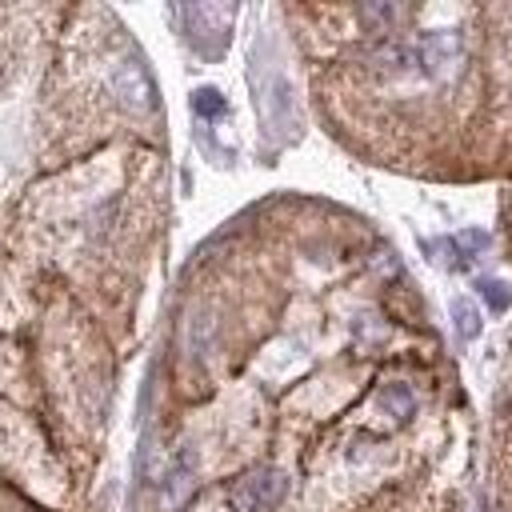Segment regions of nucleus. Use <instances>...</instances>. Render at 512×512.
Masks as SVG:
<instances>
[{"mask_svg": "<svg viewBox=\"0 0 512 512\" xmlns=\"http://www.w3.org/2000/svg\"><path fill=\"white\" fill-rule=\"evenodd\" d=\"M460 64H464V44L448 28L424 32L420 44L412 48V68H420L428 80H448V76H456Z\"/></svg>", "mask_w": 512, "mask_h": 512, "instance_id": "obj_1", "label": "nucleus"}, {"mask_svg": "<svg viewBox=\"0 0 512 512\" xmlns=\"http://www.w3.org/2000/svg\"><path fill=\"white\" fill-rule=\"evenodd\" d=\"M112 92H116L120 104L132 108V112L156 108V84H152L148 68H144L136 56H124V60L112 64Z\"/></svg>", "mask_w": 512, "mask_h": 512, "instance_id": "obj_2", "label": "nucleus"}, {"mask_svg": "<svg viewBox=\"0 0 512 512\" xmlns=\"http://www.w3.org/2000/svg\"><path fill=\"white\" fill-rule=\"evenodd\" d=\"M284 496V476L276 468H256L232 488V508L236 512H268Z\"/></svg>", "mask_w": 512, "mask_h": 512, "instance_id": "obj_3", "label": "nucleus"}, {"mask_svg": "<svg viewBox=\"0 0 512 512\" xmlns=\"http://www.w3.org/2000/svg\"><path fill=\"white\" fill-rule=\"evenodd\" d=\"M292 92H288V80L280 76V72H272V84L260 92V112H264V120L276 128V132H284L288 128V100Z\"/></svg>", "mask_w": 512, "mask_h": 512, "instance_id": "obj_4", "label": "nucleus"}, {"mask_svg": "<svg viewBox=\"0 0 512 512\" xmlns=\"http://www.w3.org/2000/svg\"><path fill=\"white\" fill-rule=\"evenodd\" d=\"M392 420H408L412 412H416V396H412V388L408 384H388L384 392H380V400H376Z\"/></svg>", "mask_w": 512, "mask_h": 512, "instance_id": "obj_5", "label": "nucleus"}, {"mask_svg": "<svg viewBox=\"0 0 512 512\" xmlns=\"http://www.w3.org/2000/svg\"><path fill=\"white\" fill-rule=\"evenodd\" d=\"M452 320H456L460 340H472L480 332V308L472 300H452Z\"/></svg>", "mask_w": 512, "mask_h": 512, "instance_id": "obj_6", "label": "nucleus"}, {"mask_svg": "<svg viewBox=\"0 0 512 512\" xmlns=\"http://www.w3.org/2000/svg\"><path fill=\"white\" fill-rule=\"evenodd\" d=\"M192 112L204 116V120L224 116V96H220L216 88H196V92H192Z\"/></svg>", "mask_w": 512, "mask_h": 512, "instance_id": "obj_7", "label": "nucleus"}, {"mask_svg": "<svg viewBox=\"0 0 512 512\" xmlns=\"http://www.w3.org/2000/svg\"><path fill=\"white\" fill-rule=\"evenodd\" d=\"M480 296L488 300L492 312H504V308L512 304V292H508V284H500V280H480Z\"/></svg>", "mask_w": 512, "mask_h": 512, "instance_id": "obj_8", "label": "nucleus"}, {"mask_svg": "<svg viewBox=\"0 0 512 512\" xmlns=\"http://www.w3.org/2000/svg\"><path fill=\"white\" fill-rule=\"evenodd\" d=\"M188 488H192V472L180 464V468H172L168 472V488H164V496H168V504H180L184 496H188Z\"/></svg>", "mask_w": 512, "mask_h": 512, "instance_id": "obj_9", "label": "nucleus"}]
</instances>
